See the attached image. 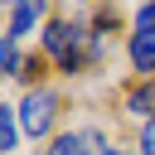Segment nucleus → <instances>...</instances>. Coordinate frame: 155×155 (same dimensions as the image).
Wrapping results in <instances>:
<instances>
[{"label": "nucleus", "instance_id": "3", "mask_svg": "<svg viewBox=\"0 0 155 155\" xmlns=\"http://www.w3.org/2000/svg\"><path fill=\"white\" fill-rule=\"evenodd\" d=\"M102 150H107V136L87 126V131H63V136H53L44 155H102Z\"/></svg>", "mask_w": 155, "mask_h": 155}, {"label": "nucleus", "instance_id": "4", "mask_svg": "<svg viewBox=\"0 0 155 155\" xmlns=\"http://www.w3.org/2000/svg\"><path fill=\"white\" fill-rule=\"evenodd\" d=\"M44 15H48V0H19V5L5 15V39H10V44H19V39L44 19ZM44 24H48V19H44Z\"/></svg>", "mask_w": 155, "mask_h": 155}, {"label": "nucleus", "instance_id": "7", "mask_svg": "<svg viewBox=\"0 0 155 155\" xmlns=\"http://www.w3.org/2000/svg\"><path fill=\"white\" fill-rule=\"evenodd\" d=\"M0 150H5V155L19 150V111H15L10 102L0 107Z\"/></svg>", "mask_w": 155, "mask_h": 155}, {"label": "nucleus", "instance_id": "11", "mask_svg": "<svg viewBox=\"0 0 155 155\" xmlns=\"http://www.w3.org/2000/svg\"><path fill=\"white\" fill-rule=\"evenodd\" d=\"M44 78V58H24V78L19 82H39Z\"/></svg>", "mask_w": 155, "mask_h": 155}, {"label": "nucleus", "instance_id": "9", "mask_svg": "<svg viewBox=\"0 0 155 155\" xmlns=\"http://www.w3.org/2000/svg\"><path fill=\"white\" fill-rule=\"evenodd\" d=\"M136 145H140V155H155V116H150V121H140V136H136Z\"/></svg>", "mask_w": 155, "mask_h": 155}, {"label": "nucleus", "instance_id": "10", "mask_svg": "<svg viewBox=\"0 0 155 155\" xmlns=\"http://www.w3.org/2000/svg\"><path fill=\"white\" fill-rule=\"evenodd\" d=\"M136 29H155V0L136 5Z\"/></svg>", "mask_w": 155, "mask_h": 155}, {"label": "nucleus", "instance_id": "12", "mask_svg": "<svg viewBox=\"0 0 155 155\" xmlns=\"http://www.w3.org/2000/svg\"><path fill=\"white\" fill-rule=\"evenodd\" d=\"M102 155H126V150H116V145H107V150H102Z\"/></svg>", "mask_w": 155, "mask_h": 155}, {"label": "nucleus", "instance_id": "6", "mask_svg": "<svg viewBox=\"0 0 155 155\" xmlns=\"http://www.w3.org/2000/svg\"><path fill=\"white\" fill-rule=\"evenodd\" d=\"M126 111L140 116V121H150V111H155V78H150V82H136V87L126 92Z\"/></svg>", "mask_w": 155, "mask_h": 155}, {"label": "nucleus", "instance_id": "2", "mask_svg": "<svg viewBox=\"0 0 155 155\" xmlns=\"http://www.w3.org/2000/svg\"><path fill=\"white\" fill-rule=\"evenodd\" d=\"M58 92H48V87H29L24 97H19V131L29 136V140H48V131L58 126Z\"/></svg>", "mask_w": 155, "mask_h": 155}, {"label": "nucleus", "instance_id": "8", "mask_svg": "<svg viewBox=\"0 0 155 155\" xmlns=\"http://www.w3.org/2000/svg\"><path fill=\"white\" fill-rule=\"evenodd\" d=\"M5 78H15V82L24 78V58H19V44H10V39H5Z\"/></svg>", "mask_w": 155, "mask_h": 155}, {"label": "nucleus", "instance_id": "5", "mask_svg": "<svg viewBox=\"0 0 155 155\" xmlns=\"http://www.w3.org/2000/svg\"><path fill=\"white\" fill-rule=\"evenodd\" d=\"M126 58H131V73H140V82H150L155 78V29H131Z\"/></svg>", "mask_w": 155, "mask_h": 155}, {"label": "nucleus", "instance_id": "13", "mask_svg": "<svg viewBox=\"0 0 155 155\" xmlns=\"http://www.w3.org/2000/svg\"><path fill=\"white\" fill-rule=\"evenodd\" d=\"M78 5H82V0H78Z\"/></svg>", "mask_w": 155, "mask_h": 155}, {"label": "nucleus", "instance_id": "1", "mask_svg": "<svg viewBox=\"0 0 155 155\" xmlns=\"http://www.w3.org/2000/svg\"><path fill=\"white\" fill-rule=\"evenodd\" d=\"M92 29H82V24H73V19H48L44 24V58H53L58 63V73H82V63H87V53H82V39H87Z\"/></svg>", "mask_w": 155, "mask_h": 155}]
</instances>
